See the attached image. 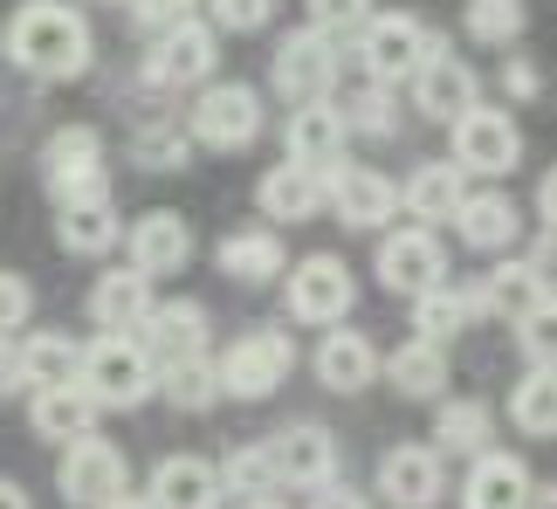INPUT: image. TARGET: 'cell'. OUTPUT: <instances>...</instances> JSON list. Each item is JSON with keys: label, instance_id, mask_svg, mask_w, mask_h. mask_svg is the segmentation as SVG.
I'll return each instance as SVG.
<instances>
[{"label": "cell", "instance_id": "obj_40", "mask_svg": "<svg viewBox=\"0 0 557 509\" xmlns=\"http://www.w3.org/2000/svg\"><path fill=\"white\" fill-rule=\"evenodd\" d=\"M186 132H138V145H132V152H138V165H152V173H180V165H186Z\"/></svg>", "mask_w": 557, "mask_h": 509}, {"label": "cell", "instance_id": "obj_30", "mask_svg": "<svg viewBox=\"0 0 557 509\" xmlns=\"http://www.w3.org/2000/svg\"><path fill=\"white\" fill-rule=\"evenodd\" d=\"M213 262H221L234 283H269V275L289 269V262H283V241H275L269 227H242V235H227Z\"/></svg>", "mask_w": 557, "mask_h": 509}, {"label": "cell", "instance_id": "obj_13", "mask_svg": "<svg viewBox=\"0 0 557 509\" xmlns=\"http://www.w3.org/2000/svg\"><path fill=\"white\" fill-rule=\"evenodd\" d=\"M351 269L337 254H310V262L289 269V316L296 324H337L351 310Z\"/></svg>", "mask_w": 557, "mask_h": 509}, {"label": "cell", "instance_id": "obj_33", "mask_svg": "<svg viewBox=\"0 0 557 509\" xmlns=\"http://www.w3.org/2000/svg\"><path fill=\"white\" fill-rule=\"evenodd\" d=\"M55 235H62V248H70V254H111L124 241V227H117L111 207H62V214H55Z\"/></svg>", "mask_w": 557, "mask_h": 509}, {"label": "cell", "instance_id": "obj_19", "mask_svg": "<svg viewBox=\"0 0 557 509\" xmlns=\"http://www.w3.org/2000/svg\"><path fill=\"white\" fill-rule=\"evenodd\" d=\"M379 496L399 502V509H434L447 496V475H441V455L434 448H393L379 461Z\"/></svg>", "mask_w": 557, "mask_h": 509}, {"label": "cell", "instance_id": "obj_35", "mask_svg": "<svg viewBox=\"0 0 557 509\" xmlns=\"http://www.w3.org/2000/svg\"><path fill=\"white\" fill-rule=\"evenodd\" d=\"M434 434H441V448L447 455H488V407L482 399H447L441 420H434Z\"/></svg>", "mask_w": 557, "mask_h": 509}, {"label": "cell", "instance_id": "obj_12", "mask_svg": "<svg viewBox=\"0 0 557 509\" xmlns=\"http://www.w3.org/2000/svg\"><path fill=\"white\" fill-rule=\"evenodd\" d=\"M331 83H337V49H331V35H317V28L283 35V49H275V90H283L289 103H324Z\"/></svg>", "mask_w": 557, "mask_h": 509}, {"label": "cell", "instance_id": "obj_49", "mask_svg": "<svg viewBox=\"0 0 557 509\" xmlns=\"http://www.w3.org/2000/svg\"><path fill=\"white\" fill-rule=\"evenodd\" d=\"M0 509H35L28 489H14V482H0Z\"/></svg>", "mask_w": 557, "mask_h": 509}, {"label": "cell", "instance_id": "obj_25", "mask_svg": "<svg viewBox=\"0 0 557 509\" xmlns=\"http://www.w3.org/2000/svg\"><path fill=\"white\" fill-rule=\"evenodd\" d=\"M317 378H324L331 393H366L379 378V351L366 331H324V345H317Z\"/></svg>", "mask_w": 557, "mask_h": 509}, {"label": "cell", "instance_id": "obj_43", "mask_svg": "<svg viewBox=\"0 0 557 509\" xmlns=\"http://www.w3.org/2000/svg\"><path fill=\"white\" fill-rule=\"evenodd\" d=\"M132 21L145 35H173L180 21H193V0H132Z\"/></svg>", "mask_w": 557, "mask_h": 509}, {"label": "cell", "instance_id": "obj_17", "mask_svg": "<svg viewBox=\"0 0 557 509\" xmlns=\"http://www.w3.org/2000/svg\"><path fill=\"white\" fill-rule=\"evenodd\" d=\"M213 62H221V41H213V28H200V21H180V28L159 35V49L145 55V76L165 83V90H180V83L213 76Z\"/></svg>", "mask_w": 557, "mask_h": 509}, {"label": "cell", "instance_id": "obj_37", "mask_svg": "<svg viewBox=\"0 0 557 509\" xmlns=\"http://www.w3.org/2000/svg\"><path fill=\"white\" fill-rule=\"evenodd\" d=\"M461 21H468V35H475L482 49H509V41L530 28V8L523 0H468Z\"/></svg>", "mask_w": 557, "mask_h": 509}, {"label": "cell", "instance_id": "obj_28", "mask_svg": "<svg viewBox=\"0 0 557 509\" xmlns=\"http://www.w3.org/2000/svg\"><path fill=\"white\" fill-rule=\"evenodd\" d=\"M455 227H461L468 248H509V241H517V227H523V214H517V200H509V194H475V200L455 207Z\"/></svg>", "mask_w": 557, "mask_h": 509}, {"label": "cell", "instance_id": "obj_42", "mask_svg": "<svg viewBox=\"0 0 557 509\" xmlns=\"http://www.w3.org/2000/svg\"><path fill=\"white\" fill-rule=\"evenodd\" d=\"M366 21H372V0H310V28H317V35L366 28Z\"/></svg>", "mask_w": 557, "mask_h": 509}, {"label": "cell", "instance_id": "obj_11", "mask_svg": "<svg viewBox=\"0 0 557 509\" xmlns=\"http://www.w3.org/2000/svg\"><path fill=\"white\" fill-rule=\"evenodd\" d=\"M379 283L399 296H426L447 283V248L434 241V227H399L379 248Z\"/></svg>", "mask_w": 557, "mask_h": 509}, {"label": "cell", "instance_id": "obj_7", "mask_svg": "<svg viewBox=\"0 0 557 509\" xmlns=\"http://www.w3.org/2000/svg\"><path fill=\"white\" fill-rule=\"evenodd\" d=\"M447 41L434 35V28H420L413 14H372L366 21V76L379 83H399V76H413L426 55H441Z\"/></svg>", "mask_w": 557, "mask_h": 509}, {"label": "cell", "instance_id": "obj_16", "mask_svg": "<svg viewBox=\"0 0 557 509\" xmlns=\"http://www.w3.org/2000/svg\"><path fill=\"white\" fill-rule=\"evenodd\" d=\"M413 103H420V117H434V124H455L461 111H475L482 90H475V70L455 55H426L420 70H413Z\"/></svg>", "mask_w": 557, "mask_h": 509}, {"label": "cell", "instance_id": "obj_47", "mask_svg": "<svg viewBox=\"0 0 557 509\" xmlns=\"http://www.w3.org/2000/svg\"><path fill=\"white\" fill-rule=\"evenodd\" d=\"M21 386H28V372H21V345H14V337H0V399H14Z\"/></svg>", "mask_w": 557, "mask_h": 509}, {"label": "cell", "instance_id": "obj_44", "mask_svg": "<svg viewBox=\"0 0 557 509\" xmlns=\"http://www.w3.org/2000/svg\"><path fill=\"white\" fill-rule=\"evenodd\" d=\"M269 14H275V0H213V21H221V28H242V35L269 28Z\"/></svg>", "mask_w": 557, "mask_h": 509}, {"label": "cell", "instance_id": "obj_51", "mask_svg": "<svg viewBox=\"0 0 557 509\" xmlns=\"http://www.w3.org/2000/svg\"><path fill=\"white\" fill-rule=\"evenodd\" d=\"M242 509H283V502H275V496H255V502H242Z\"/></svg>", "mask_w": 557, "mask_h": 509}, {"label": "cell", "instance_id": "obj_50", "mask_svg": "<svg viewBox=\"0 0 557 509\" xmlns=\"http://www.w3.org/2000/svg\"><path fill=\"white\" fill-rule=\"evenodd\" d=\"M103 509H152L145 496H117V502H103Z\"/></svg>", "mask_w": 557, "mask_h": 509}, {"label": "cell", "instance_id": "obj_32", "mask_svg": "<svg viewBox=\"0 0 557 509\" xmlns=\"http://www.w3.org/2000/svg\"><path fill=\"white\" fill-rule=\"evenodd\" d=\"M509 420H517L530 440H550L557 434V378H550V365L517 378V393H509Z\"/></svg>", "mask_w": 557, "mask_h": 509}, {"label": "cell", "instance_id": "obj_31", "mask_svg": "<svg viewBox=\"0 0 557 509\" xmlns=\"http://www.w3.org/2000/svg\"><path fill=\"white\" fill-rule=\"evenodd\" d=\"M468 324H475V296H461L447 283L413 296V337H420V345H447V337H461Z\"/></svg>", "mask_w": 557, "mask_h": 509}, {"label": "cell", "instance_id": "obj_3", "mask_svg": "<svg viewBox=\"0 0 557 509\" xmlns=\"http://www.w3.org/2000/svg\"><path fill=\"white\" fill-rule=\"evenodd\" d=\"M289 365H296L289 331H248V337H234L221 351L213 378H221V399H269L289 378Z\"/></svg>", "mask_w": 557, "mask_h": 509}, {"label": "cell", "instance_id": "obj_48", "mask_svg": "<svg viewBox=\"0 0 557 509\" xmlns=\"http://www.w3.org/2000/svg\"><path fill=\"white\" fill-rule=\"evenodd\" d=\"M310 509H366V496H358V489H337V482H324V489H310Z\"/></svg>", "mask_w": 557, "mask_h": 509}, {"label": "cell", "instance_id": "obj_23", "mask_svg": "<svg viewBox=\"0 0 557 509\" xmlns=\"http://www.w3.org/2000/svg\"><path fill=\"white\" fill-rule=\"evenodd\" d=\"M28 427H35V440H83L97 427V399L83 386H35Z\"/></svg>", "mask_w": 557, "mask_h": 509}, {"label": "cell", "instance_id": "obj_26", "mask_svg": "<svg viewBox=\"0 0 557 509\" xmlns=\"http://www.w3.org/2000/svg\"><path fill=\"white\" fill-rule=\"evenodd\" d=\"M255 200H262L269 221H310L317 207H324V173H310V165H269L262 186H255Z\"/></svg>", "mask_w": 557, "mask_h": 509}, {"label": "cell", "instance_id": "obj_20", "mask_svg": "<svg viewBox=\"0 0 557 509\" xmlns=\"http://www.w3.org/2000/svg\"><path fill=\"white\" fill-rule=\"evenodd\" d=\"M283 138H289V165H310V173L345 165V117H337V103H296Z\"/></svg>", "mask_w": 557, "mask_h": 509}, {"label": "cell", "instance_id": "obj_10", "mask_svg": "<svg viewBox=\"0 0 557 509\" xmlns=\"http://www.w3.org/2000/svg\"><path fill=\"white\" fill-rule=\"evenodd\" d=\"M324 200L337 207V221H345L351 235H379V227L399 214V186L385 173H372V165H331Z\"/></svg>", "mask_w": 557, "mask_h": 509}, {"label": "cell", "instance_id": "obj_4", "mask_svg": "<svg viewBox=\"0 0 557 509\" xmlns=\"http://www.w3.org/2000/svg\"><path fill=\"white\" fill-rule=\"evenodd\" d=\"M76 386L90 393L97 407H138V399L159 386V372H152V358L138 351V337H97V345L83 351Z\"/></svg>", "mask_w": 557, "mask_h": 509}, {"label": "cell", "instance_id": "obj_1", "mask_svg": "<svg viewBox=\"0 0 557 509\" xmlns=\"http://www.w3.org/2000/svg\"><path fill=\"white\" fill-rule=\"evenodd\" d=\"M0 49H8L14 70L62 83V76L90 70V21H83L70 0H28V8H14Z\"/></svg>", "mask_w": 557, "mask_h": 509}, {"label": "cell", "instance_id": "obj_15", "mask_svg": "<svg viewBox=\"0 0 557 509\" xmlns=\"http://www.w3.org/2000/svg\"><path fill=\"white\" fill-rule=\"evenodd\" d=\"M461 509H537V482L517 455L488 448L468 461V482H461Z\"/></svg>", "mask_w": 557, "mask_h": 509}, {"label": "cell", "instance_id": "obj_45", "mask_svg": "<svg viewBox=\"0 0 557 509\" xmlns=\"http://www.w3.org/2000/svg\"><path fill=\"white\" fill-rule=\"evenodd\" d=\"M517 345L537 351V365H550V310H530L523 316V324H517Z\"/></svg>", "mask_w": 557, "mask_h": 509}, {"label": "cell", "instance_id": "obj_22", "mask_svg": "<svg viewBox=\"0 0 557 509\" xmlns=\"http://www.w3.org/2000/svg\"><path fill=\"white\" fill-rule=\"evenodd\" d=\"M503 316V324H523L530 310H550V283H544V262L530 269V262H503L496 275L482 283V296H475V316Z\"/></svg>", "mask_w": 557, "mask_h": 509}, {"label": "cell", "instance_id": "obj_36", "mask_svg": "<svg viewBox=\"0 0 557 509\" xmlns=\"http://www.w3.org/2000/svg\"><path fill=\"white\" fill-rule=\"evenodd\" d=\"M152 393H165L180 413H207L213 399H221V378H213L207 358H186V365H159V386Z\"/></svg>", "mask_w": 557, "mask_h": 509}, {"label": "cell", "instance_id": "obj_9", "mask_svg": "<svg viewBox=\"0 0 557 509\" xmlns=\"http://www.w3.org/2000/svg\"><path fill=\"white\" fill-rule=\"evenodd\" d=\"M447 132H455V159L468 165V173H517L523 165V132H517L509 111L475 103V111H461Z\"/></svg>", "mask_w": 557, "mask_h": 509}, {"label": "cell", "instance_id": "obj_41", "mask_svg": "<svg viewBox=\"0 0 557 509\" xmlns=\"http://www.w3.org/2000/svg\"><path fill=\"white\" fill-rule=\"evenodd\" d=\"M35 316V289H28V275H14V269H0V337H14L21 324Z\"/></svg>", "mask_w": 557, "mask_h": 509}, {"label": "cell", "instance_id": "obj_29", "mask_svg": "<svg viewBox=\"0 0 557 509\" xmlns=\"http://www.w3.org/2000/svg\"><path fill=\"white\" fill-rule=\"evenodd\" d=\"M385 378H393L406 399H441V393H447V351H441V345H420V337H406V345L385 358Z\"/></svg>", "mask_w": 557, "mask_h": 509}, {"label": "cell", "instance_id": "obj_18", "mask_svg": "<svg viewBox=\"0 0 557 509\" xmlns=\"http://www.w3.org/2000/svg\"><path fill=\"white\" fill-rule=\"evenodd\" d=\"M152 310V275L138 269H103L90 283V324H103V337H132Z\"/></svg>", "mask_w": 557, "mask_h": 509}, {"label": "cell", "instance_id": "obj_24", "mask_svg": "<svg viewBox=\"0 0 557 509\" xmlns=\"http://www.w3.org/2000/svg\"><path fill=\"white\" fill-rule=\"evenodd\" d=\"M193 262V227L180 214H145L132 227V269L138 275H180Z\"/></svg>", "mask_w": 557, "mask_h": 509}, {"label": "cell", "instance_id": "obj_5", "mask_svg": "<svg viewBox=\"0 0 557 509\" xmlns=\"http://www.w3.org/2000/svg\"><path fill=\"white\" fill-rule=\"evenodd\" d=\"M186 138L213 145V152H242V145L262 138V97H255L248 83H213V90H200V103H193Z\"/></svg>", "mask_w": 557, "mask_h": 509}, {"label": "cell", "instance_id": "obj_21", "mask_svg": "<svg viewBox=\"0 0 557 509\" xmlns=\"http://www.w3.org/2000/svg\"><path fill=\"white\" fill-rule=\"evenodd\" d=\"M152 509H221V475H213V461L200 455H165L152 469V496H145Z\"/></svg>", "mask_w": 557, "mask_h": 509}, {"label": "cell", "instance_id": "obj_34", "mask_svg": "<svg viewBox=\"0 0 557 509\" xmlns=\"http://www.w3.org/2000/svg\"><path fill=\"white\" fill-rule=\"evenodd\" d=\"M21 372L41 378V386H76L83 378V345L76 337H35V345H21Z\"/></svg>", "mask_w": 557, "mask_h": 509}, {"label": "cell", "instance_id": "obj_39", "mask_svg": "<svg viewBox=\"0 0 557 509\" xmlns=\"http://www.w3.org/2000/svg\"><path fill=\"white\" fill-rule=\"evenodd\" d=\"M337 117H345V132H372V138H393L399 132V111H393V97H385L379 83H372V90H358L351 111H337Z\"/></svg>", "mask_w": 557, "mask_h": 509}, {"label": "cell", "instance_id": "obj_46", "mask_svg": "<svg viewBox=\"0 0 557 509\" xmlns=\"http://www.w3.org/2000/svg\"><path fill=\"white\" fill-rule=\"evenodd\" d=\"M503 83H509V97H537V90H544V70H537V62H530V55H509Z\"/></svg>", "mask_w": 557, "mask_h": 509}, {"label": "cell", "instance_id": "obj_38", "mask_svg": "<svg viewBox=\"0 0 557 509\" xmlns=\"http://www.w3.org/2000/svg\"><path fill=\"white\" fill-rule=\"evenodd\" d=\"M213 475H221V496H242V502H255V496H269V489H275V475H269V455H262V448H234Z\"/></svg>", "mask_w": 557, "mask_h": 509}, {"label": "cell", "instance_id": "obj_8", "mask_svg": "<svg viewBox=\"0 0 557 509\" xmlns=\"http://www.w3.org/2000/svg\"><path fill=\"white\" fill-rule=\"evenodd\" d=\"M262 455H269L275 489H324V482H337V440L317 420H296V427L269 434Z\"/></svg>", "mask_w": 557, "mask_h": 509}, {"label": "cell", "instance_id": "obj_27", "mask_svg": "<svg viewBox=\"0 0 557 509\" xmlns=\"http://www.w3.org/2000/svg\"><path fill=\"white\" fill-rule=\"evenodd\" d=\"M461 200H468V179H461V165H420V173L399 186V207L413 214V227L455 221V207H461Z\"/></svg>", "mask_w": 557, "mask_h": 509}, {"label": "cell", "instance_id": "obj_2", "mask_svg": "<svg viewBox=\"0 0 557 509\" xmlns=\"http://www.w3.org/2000/svg\"><path fill=\"white\" fill-rule=\"evenodd\" d=\"M41 179L55 207H111V173H103V138L90 124H62L41 145Z\"/></svg>", "mask_w": 557, "mask_h": 509}, {"label": "cell", "instance_id": "obj_14", "mask_svg": "<svg viewBox=\"0 0 557 509\" xmlns=\"http://www.w3.org/2000/svg\"><path fill=\"white\" fill-rule=\"evenodd\" d=\"M138 331H145L138 351L152 358V372H159V365H186V358H207V337H213L207 310L186 303V296H180V303H152Z\"/></svg>", "mask_w": 557, "mask_h": 509}, {"label": "cell", "instance_id": "obj_6", "mask_svg": "<svg viewBox=\"0 0 557 509\" xmlns=\"http://www.w3.org/2000/svg\"><path fill=\"white\" fill-rule=\"evenodd\" d=\"M62 502H76V509H103V502H117L124 489H132V469H124V448H111V440H97V434H83L70 440V455H62Z\"/></svg>", "mask_w": 557, "mask_h": 509}]
</instances>
